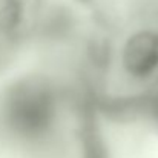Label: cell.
I'll list each match as a JSON object with an SVG mask.
<instances>
[{
	"label": "cell",
	"instance_id": "obj_1",
	"mask_svg": "<svg viewBox=\"0 0 158 158\" xmlns=\"http://www.w3.org/2000/svg\"><path fill=\"white\" fill-rule=\"evenodd\" d=\"M80 112L74 88L58 74L37 69L0 85V149L40 155L66 141Z\"/></svg>",
	"mask_w": 158,
	"mask_h": 158
},
{
	"label": "cell",
	"instance_id": "obj_2",
	"mask_svg": "<svg viewBox=\"0 0 158 158\" xmlns=\"http://www.w3.org/2000/svg\"><path fill=\"white\" fill-rule=\"evenodd\" d=\"M127 106H132L131 114L141 118L144 123L151 124L158 131V86L148 94L134 98V100H117Z\"/></svg>",
	"mask_w": 158,
	"mask_h": 158
}]
</instances>
